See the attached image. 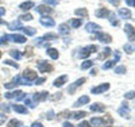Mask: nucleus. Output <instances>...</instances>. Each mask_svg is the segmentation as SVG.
<instances>
[{
  "label": "nucleus",
  "mask_w": 135,
  "mask_h": 127,
  "mask_svg": "<svg viewBox=\"0 0 135 127\" xmlns=\"http://www.w3.org/2000/svg\"><path fill=\"white\" fill-rule=\"evenodd\" d=\"M7 99H15V100H23L26 97V95L23 93V92H20V91H15V92H7V93L4 95Z\"/></svg>",
  "instance_id": "1"
},
{
  "label": "nucleus",
  "mask_w": 135,
  "mask_h": 127,
  "mask_svg": "<svg viewBox=\"0 0 135 127\" xmlns=\"http://www.w3.org/2000/svg\"><path fill=\"white\" fill-rule=\"evenodd\" d=\"M97 50V48L95 45H91V46H86V48H84L80 53V58H86V57H89L92 53H95Z\"/></svg>",
  "instance_id": "2"
},
{
  "label": "nucleus",
  "mask_w": 135,
  "mask_h": 127,
  "mask_svg": "<svg viewBox=\"0 0 135 127\" xmlns=\"http://www.w3.org/2000/svg\"><path fill=\"white\" fill-rule=\"evenodd\" d=\"M22 77H23L26 81H28L30 84H31V81L32 80H37V77H38V74L34 72V70H31V69H26V70L23 72V74H22Z\"/></svg>",
  "instance_id": "3"
},
{
  "label": "nucleus",
  "mask_w": 135,
  "mask_h": 127,
  "mask_svg": "<svg viewBox=\"0 0 135 127\" xmlns=\"http://www.w3.org/2000/svg\"><path fill=\"white\" fill-rule=\"evenodd\" d=\"M38 70L41 73H46V72H50L51 70V66L49 65V62L46 61H39L38 62Z\"/></svg>",
  "instance_id": "4"
},
{
  "label": "nucleus",
  "mask_w": 135,
  "mask_h": 127,
  "mask_svg": "<svg viewBox=\"0 0 135 127\" xmlns=\"http://www.w3.org/2000/svg\"><path fill=\"white\" fill-rule=\"evenodd\" d=\"M124 31L127 34V37H128V41H134L135 39V30L131 25H126L124 26Z\"/></svg>",
  "instance_id": "5"
},
{
  "label": "nucleus",
  "mask_w": 135,
  "mask_h": 127,
  "mask_svg": "<svg viewBox=\"0 0 135 127\" xmlns=\"http://www.w3.org/2000/svg\"><path fill=\"white\" fill-rule=\"evenodd\" d=\"M108 89H109V84H101V85H99V87L92 88V93H95V95L103 93V92H105V91H108Z\"/></svg>",
  "instance_id": "6"
},
{
  "label": "nucleus",
  "mask_w": 135,
  "mask_h": 127,
  "mask_svg": "<svg viewBox=\"0 0 135 127\" xmlns=\"http://www.w3.org/2000/svg\"><path fill=\"white\" fill-rule=\"evenodd\" d=\"M41 25H43L45 27H53V26L55 25V22H54V19H51V18L42 16V18H41Z\"/></svg>",
  "instance_id": "7"
},
{
  "label": "nucleus",
  "mask_w": 135,
  "mask_h": 127,
  "mask_svg": "<svg viewBox=\"0 0 135 127\" xmlns=\"http://www.w3.org/2000/svg\"><path fill=\"white\" fill-rule=\"evenodd\" d=\"M85 30L88 31V32H99L100 30H101V27L99 26V25H96V23H88V25L85 26Z\"/></svg>",
  "instance_id": "8"
},
{
  "label": "nucleus",
  "mask_w": 135,
  "mask_h": 127,
  "mask_svg": "<svg viewBox=\"0 0 135 127\" xmlns=\"http://www.w3.org/2000/svg\"><path fill=\"white\" fill-rule=\"evenodd\" d=\"M8 39H12L14 42H18V43H25L26 42V37L20 35V34H11V35H8Z\"/></svg>",
  "instance_id": "9"
},
{
  "label": "nucleus",
  "mask_w": 135,
  "mask_h": 127,
  "mask_svg": "<svg viewBox=\"0 0 135 127\" xmlns=\"http://www.w3.org/2000/svg\"><path fill=\"white\" fill-rule=\"evenodd\" d=\"M49 97V93L47 92H41V93H34V96H32V100L34 101H42V100H46Z\"/></svg>",
  "instance_id": "10"
},
{
  "label": "nucleus",
  "mask_w": 135,
  "mask_h": 127,
  "mask_svg": "<svg viewBox=\"0 0 135 127\" xmlns=\"http://www.w3.org/2000/svg\"><path fill=\"white\" fill-rule=\"evenodd\" d=\"M96 37L101 41V42H104V43H109L111 41H112V38H111V35H108V34H104V32H96Z\"/></svg>",
  "instance_id": "11"
},
{
  "label": "nucleus",
  "mask_w": 135,
  "mask_h": 127,
  "mask_svg": "<svg viewBox=\"0 0 135 127\" xmlns=\"http://www.w3.org/2000/svg\"><path fill=\"white\" fill-rule=\"evenodd\" d=\"M37 12H39V14H42V15H46V14H51V8L50 7H47V6H38L37 8Z\"/></svg>",
  "instance_id": "12"
},
{
  "label": "nucleus",
  "mask_w": 135,
  "mask_h": 127,
  "mask_svg": "<svg viewBox=\"0 0 135 127\" xmlns=\"http://www.w3.org/2000/svg\"><path fill=\"white\" fill-rule=\"evenodd\" d=\"M89 124H91L92 127H103L104 126V120L101 118H93Z\"/></svg>",
  "instance_id": "13"
},
{
  "label": "nucleus",
  "mask_w": 135,
  "mask_h": 127,
  "mask_svg": "<svg viewBox=\"0 0 135 127\" xmlns=\"http://www.w3.org/2000/svg\"><path fill=\"white\" fill-rule=\"evenodd\" d=\"M83 83H85V78H80V80H77V81L72 85V87H69V89H68V92H69V93H73V92L76 91V88L77 87H80Z\"/></svg>",
  "instance_id": "14"
},
{
  "label": "nucleus",
  "mask_w": 135,
  "mask_h": 127,
  "mask_svg": "<svg viewBox=\"0 0 135 127\" xmlns=\"http://www.w3.org/2000/svg\"><path fill=\"white\" fill-rule=\"evenodd\" d=\"M104 110H105V107L103 104H100V103H95V104L91 106V111H93V112H103Z\"/></svg>",
  "instance_id": "15"
},
{
  "label": "nucleus",
  "mask_w": 135,
  "mask_h": 127,
  "mask_svg": "<svg viewBox=\"0 0 135 127\" xmlns=\"http://www.w3.org/2000/svg\"><path fill=\"white\" fill-rule=\"evenodd\" d=\"M47 55H50L53 60H57L58 58V55H60V53H58V50L57 49H53V48H47Z\"/></svg>",
  "instance_id": "16"
},
{
  "label": "nucleus",
  "mask_w": 135,
  "mask_h": 127,
  "mask_svg": "<svg viewBox=\"0 0 135 127\" xmlns=\"http://www.w3.org/2000/svg\"><path fill=\"white\" fill-rule=\"evenodd\" d=\"M88 103H89V97H88V96H83V97H80V99L74 103V107H80V106L88 104Z\"/></svg>",
  "instance_id": "17"
},
{
  "label": "nucleus",
  "mask_w": 135,
  "mask_h": 127,
  "mask_svg": "<svg viewBox=\"0 0 135 127\" xmlns=\"http://www.w3.org/2000/svg\"><path fill=\"white\" fill-rule=\"evenodd\" d=\"M119 15H120V18H123V19H130L131 18V12L127 10V8H120L119 10Z\"/></svg>",
  "instance_id": "18"
},
{
  "label": "nucleus",
  "mask_w": 135,
  "mask_h": 127,
  "mask_svg": "<svg viewBox=\"0 0 135 127\" xmlns=\"http://www.w3.org/2000/svg\"><path fill=\"white\" fill-rule=\"evenodd\" d=\"M66 80H68V77L66 76H61V77H58L57 80H55V81H54V87H62L65 83H66Z\"/></svg>",
  "instance_id": "19"
},
{
  "label": "nucleus",
  "mask_w": 135,
  "mask_h": 127,
  "mask_svg": "<svg viewBox=\"0 0 135 127\" xmlns=\"http://www.w3.org/2000/svg\"><path fill=\"white\" fill-rule=\"evenodd\" d=\"M69 116H72V119H81L84 116H86V112L84 111H78V112H72Z\"/></svg>",
  "instance_id": "20"
},
{
  "label": "nucleus",
  "mask_w": 135,
  "mask_h": 127,
  "mask_svg": "<svg viewBox=\"0 0 135 127\" xmlns=\"http://www.w3.org/2000/svg\"><path fill=\"white\" fill-rule=\"evenodd\" d=\"M34 7V3L32 2H25V3H22L20 6H19V8L22 10V11H28L30 8H32Z\"/></svg>",
  "instance_id": "21"
},
{
  "label": "nucleus",
  "mask_w": 135,
  "mask_h": 127,
  "mask_svg": "<svg viewBox=\"0 0 135 127\" xmlns=\"http://www.w3.org/2000/svg\"><path fill=\"white\" fill-rule=\"evenodd\" d=\"M12 110L15 112H19V114H27V108L25 106H19V104H15L12 106Z\"/></svg>",
  "instance_id": "22"
},
{
  "label": "nucleus",
  "mask_w": 135,
  "mask_h": 127,
  "mask_svg": "<svg viewBox=\"0 0 135 127\" xmlns=\"http://www.w3.org/2000/svg\"><path fill=\"white\" fill-rule=\"evenodd\" d=\"M119 115H122V116H126V118H130V111H128L127 104H124V107L119 108Z\"/></svg>",
  "instance_id": "23"
},
{
  "label": "nucleus",
  "mask_w": 135,
  "mask_h": 127,
  "mask_svg": "<svg viewBox=\"0 0 135 127\" xmlns=\"http://www.w3.org/2000/svg\"><path fill=\"white\" fill-rule=\"evenodd\" d=\"M108 15H109V11L105 10V8L96 11V16H99V18H105V16H108Z\"/></svg>",
  "instance_id": "24"
},
{
  "label": "nucleus",
  "mask_w": 135,
  "mask_h": 127,
  "mask_svg": "<svg viewBox=\"0 0 135 127\" xmlns=\"http://www.w3.org/2000/svg\"><path fill=\"white\" fill-rule=\"evenodd\" d=\"M20 30L23 31L25 34H27L28 37H32V35H35V30H34L32 27H22Z\"/></svg>",
  "instance_id": "25"
},
{
  "label": "nucleus",
  "mask_w": 135,
  "mask_h": 127,
  "mask_svg": "<svg viewBox=\"0 0 135 127\" xmlns=\"http://www.w3.org/2000/svg\"><path fill=\"white\" fill-rule=\"evenodd\" d=\"M9 30H20L22 29V25H20V22L19 20H15V22H12V23H9Z\"/></svg>",
  "instance_id": "26"
},
{
  "label": "nucleus",
  "mask_w": 135,
  "mask_h": 127,
  "mask_svg": "<svg viewBox=\"0 0 135 127\" xmlns=\"http://www.w3.org/2000/svg\"><path fill=\"white\" fill-rule=\"evenodd\" d=\"M58 30H60V34H62V35H66V34L69 32V27H68V25H61L58 27Z\"/></svg>",
  "instance_id": "27"
},
{
  "label": "nucleus",
  "mask_w": 135,
  "mask_h": 127,
  "mask_svg": "<svg viewBox=\"0 0 135 127\" xmlns=\"http://www.w3.org/2000/svg\"><path fill=\"white\" fill-rule=\"evenodd\" d=\"M74 14H76V15H80V16L86 18V16H88V11H86L85 8H81V10H76V11H74Z\"/></svg>",
  "instance_id": "28"
},
{
  "label": "nucleus",
  "mask_w": 135,
  "mask_h": 127,
  "mask_svg": "<svg viewBox=\"0 0 135 127\" xmlns=\"http://www.w3.org/2000/svg\"><path fill=\"white\" fill-rule=\"evenodd\" d=\"M9 54H11V57H14L15 60H20V57H22V54H20L19 50H11Z\"/></svg>",
  "instance_id": "29"
},
{
  "label": "nucleus",
  "mask_w": 135,
  "mask_h": 127,
  "mask_svg": "<svg viewBox=\"0 0 135 127\" xmlns=\"http://www.w3.org/2000/svg\"><path fill=\"white\" fill-rule=\"evenodd\" d=\"M81 23H83V19H73L70 25H72V27L77 29V27H80V26H81Z\"/></svg>",
  "instance_id": "30"
},
{
  "label": "nucleus",
  "mask_w": 135,
  "mask_h": 127,
  "mask_svg": "<svg viewBox=\"0 0 135 127\" xmlns=\"http://www.w3.org/2000/svg\"><path fill=\"white\" fill-rule=\"evenodd\" d=\"M108 16H109V22H111V25H114V26H118V25H119V22L116 20L115 14H109Z\"/></svg>",
  "instance_id": "31"
},
{
  "label": "nucleus",
  "mask_w": 135,
  "mask_h": 127,
  "mask_svg": "<svg viewBox=\"0 0 135 127\" xmlns=\"http://www.w3.org/2000/svg\"><path fill=\"white\" fill-rule=\"evenodd\" d=\"M25 103H26V106H28L30 108H34V107H35L37 106V103L35 101H34V100H31V99H25Z\"/></svg>",
  "instance_id": "32"
},
{
  "label": "nucleus",
  "mask_w": 135,
  "mask_h": 127,
  "mask_svg": "<svg viewBox=\"0 0 135 127\" xmlns=\"http://www.w3.org/2000/svg\"><path fill=\"white\" fill-rule=\"evenodd\" d=\"M92 65H93V61H89V60H88V61H85V62H83V64H81V69L84 70V69L91 68Z\"/></svg>",
  "instance_id": "33"
},
{
  "label": "nucleus",
  "mask_w": 135,
  "mask_h": 127,
  "mask_svg": "<svg viewBox=\"0 0 135 127\" xmlns=\"http://www.w3.org/2000/svg\"><path fill=\"white\" fill-rule=\"evenodd\" d=\"M22 124H20V122H18L16 119H12V120H9V123H8V127H20Z\"/></svg>",
  "instance_id": "34"
},
{
  "label": "nucleus",
  "mask_w": 135,
  "mask_h": 127,
  "mask_svg": "<svg viewBox=\"0 0 135 127\" xmlns=\"http://www.w3.org/2000/svg\"><path fill=\"white\" fill-rule=\"evenodd\" d=\"M124 51H127L128 54H131V53L134 51V46H132V45H130V43L124 45Z\"/></svg>",
  "instance_id": "35"
},
{
  "label": "nucleus",
  "mask_w": 135,
  "mask_h": 127,
  "mask_svg": "<svg viewBox=\"0 0 135 127\" xmlns=\"http://www.w3.org/2000/svg\"><path fill=\"white\" fill-rule=\"evenodd\" d=\"M115 73H118V74H123V73H126V68H124V66H118V68L115 69Z\"/></svg>",
  "instance_id": "36"
},
{
  "label": "nucleus",
  "mask_w": 135,
  "mask_h": 127,
  "mask_svg": "<svg viewBox=\"0 0 135 127\" xmlns=\"http://www.w3.org/2000/svg\"><path fill=\"white\" fill-rule=\"evenodd\" d=\"M114 65H115L114 60H111V61H108L107 64H104V65H103V69H109V68H112Z\"/></svg>",
  "instance_id": "37"
},
{
  "label": "nucleus",
  "mask_w": 135,
  "mask_h": 127,
  "mask_svg": "<svg viewBox=\"0 0 135 127\" xmlns=\"http://www.w3.org/2000/svg\"><path fill=\"white\" fill-rule=\"evenodd\" d=\"M19 20H32V16L30 15V14H26V15H22L20 18H19Z\"/></svg>",
  "instance_id": "38"
},
{
  "label": "nucleus",
  "mask_w": 135,
  "mask_h": 127,
  "mask_svg": "<svg viewBox=\"0 0 135 127\" xmlns=\"http://www.w3.org/2000/svg\"><path fill=\"white\" fill-rule=\"evenodd\" d=\"M109 54H111V49H109V48H107V49L104 50V53L101 54V55L99 57V58H105V57H108Z\"/></svg>",
  "instance_id": "39"
},
{
  "label": "nucleus",
  "mask_w": 135,
  "mask_h": 127,
  "mask_svg": "<svg viewBox=\"0 0 135 127\" xmlns=\"http://www.w3.org/2000/svg\"><path fill=\"white\" fill-rule=\"evenodd\" d=\"M8 41V35H3L2 38H0V46H4Z\"/></svg>",
  "instance_id": "40"
},
{
  "label": "nucleus",
  "mask_w": 135,
  "mask_h": 127,
  "mask_svg": "<svg viewBox=\"0 0 135 127\" xmlns=\"http://www.w3.org/2000/svg\"><path fill=\"white\" fill-rule=\"evenodd\" d=\"M45 3L49 4V6H57L58 4V0H45Z\"/></svg>",
  "instance_id": "41"
},
{
  "label": "nucleus",
  "mask_w": 135,
  "mask_h": 127,
  "mask_svg": "<svg viewBox=\"0 0 135 127\" xmlns=\"http://www.w3.org/2000/svg\"><path fill=\"white\" fill-rule=\"evenodd\" d=\"M124 97H126V99H132V97H135V92H134V91L127 92V93L124 95Z\"/></svg>",
  "instance_id": "42"
},
{
  "label": "nucleus",
  "mask_w": 135,
  "mask_h": 127,
  "mask_svg": "<svg viewBox=\"0 0 135 127\" xmlns=\"http://www.w3.org/2000/svg\"><path fill=\"white\" fill-rule=\"evenodd\" d=\"M6 64H7V65H11V66H14V68L18 69V64H15L14 61H9V60H8V61H6Z\"/></svg>",
  "instance_id": "43"
},
{
  "label": "nucleus",
  "mask_w": 135,
  "mask_h": 127,
  "mask_svg": "<svg viewBox=\"0 0 135 127\" xmlns=\"http://www.w3.org/2000/svg\"><path fill=\"white\" fill-rule=\"evenodd\" d=\"M78 127H91V124H89L88 122H81L80 124H78Z\"/></svg>",
  "instance_id": "44"
},
{
  "label": "nucleus",
  "mask_w": 135,
  "mask_h": 127,
  "mask_svg": "<svg viewBox=\"0 0 135 127\" xmlns=\"http://www.w3.org/2000/svg\"><path fill=\"white\" fill-rule=\"evenodd\" d=\"M126 3H127L130 7H134V6H135V0H126Z\"/></svg>",
  "instance_id": "45"
},
{
  "label": "nucleus",
  "mask_w": 135,
  "mask_h": 127,
  "mask_svg": "<svg viewBox=\"0 0 135 127\" xmlns=\"http://www.w3.org/2000/svg\"><path fill=\"white\" fill-rule=\"evenodd\" d=\"M45 81H46V78H45V77H42V78H38V80H37V81H35V84L38 85V84H41V83H45Z\"/></svg>",
  "instance_id": "46"
},
{
  "label": "nucleus",
  "mask_w": 135,
  "mask_h": 127,
  "mask_svg": "<svg viewBox=\"0 0 135 127\" xmlns=\"http://www.w3.org/2000/svg\"><path fill=\"white\" fill-rule=\"evenodd\" d=\"M108 2L111 4H114V6H119V0H108Z\"/></svg>",
  "instance_id": "47"
},
{
  "label": "nucleus",
  "mask_w": 135,
  "mask_h": 127,
  "mask_svg": "<svg viewBox=\"0 0 135 127\" xmlns=\"http://www.w3.org/2000/svg\"><path fill=\"white\" fill-rule=\"evenodd\" d=\"M31 127H43V126H42V123L35 122V123H32V126H31Z\"/></svg>",
  "instance_id": "48"
},
{
  "label": "nucleus",
  "mask_w": 135,
  "mask_h": 127,
  "mask_svg": "<svg viewBox=\"0 0 135 127\" xmlns=\"http://www.w3.org/2000/svg\"><path fill=\"white\" fill-rule=\"evenodd\" d=\"M26 55H31V48H27L26 49Z\"/></svg>",
  "instance_id": "49"
},
{
  "label": "nucleus",
  "mask_w": 135,
  "mask_h": 127,
  "mask_svg": "<svg viewBox=\"0 0 135 127\" xmlns=\"http://www.w3.org/2000/svg\"><path fill=\"white\" fill-rule=\"evenodd\" d=\"M64 127H73V126H72V123H69V122H65V123H64Z\"/></svg>",
  "instance_id": "50"
},
{
  "label": "nucleus",
  "mask_w": 135,
  "mask_h": 127,
  "mask_svg": "<svg viewBox=\"0 0 135 127\" xmlns=\"http://www.w3.org/2000/svg\"><path fill=\"white\" fill-rule=\"evenodd\" d=\"M4 14H6V10L4 8H0V16H3Z\"/></svg>",
  "instance_id": "51"
},
{
  "label": "nucleus",
  "mask_w": 135,
  "mask_h": 127,
  "mask_svg": "<svg viewBox=\"0 0 135 127\" xmlns=\"http://www.w3.org/2000/svg\"><path fill=\"white\" fill-rule=\"evenodd\" d=\"M0 58H2V51H0Z\"/></svg>",
  "instance_id": "52"
},
{
  "label": "nucleus",
  "mask_w": 135,
  "mask_h": 127,
  "mask_svg": "<svg viewBox=\"0 0 135 127\" xmlns=\"http://www.w3.org/2000/svg\"><path fill=\"white\" fill-rule=\"evenodd\" d=\"M134 51H135V48H134Z\"/></svg>",
  "instance_id": "53"
}]
</instances>
